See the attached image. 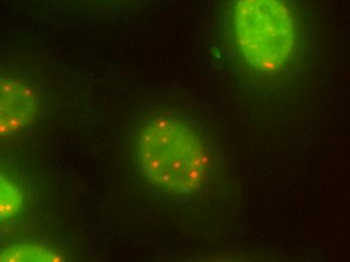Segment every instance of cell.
Instances as JSON below:
<instances>
[{
  "label": "cell",
  "mask_w": 350,
  "mask_h": 262,
  "mask_svg": "<svg viewBox=\"0 0 350 262\" xmlns=\"http://www.w3.org/2000/svg\"><path fill=\"white\" fill-rule=\"evenodd\" d=\"M136 153L147 180L166 193H193L210 174L208 140L180 115L159 113L145 120L138 131Z\"/></svg>",
  "instance_id": "1"
},
{
  "label": "cell",
  "mask_w": 350,
  "mask_h": 262,
  "mask_svg": "<svg viewBox=\"0 0 350 262\" xmlns=\"http://www.w3.org/2000/svg\"><path fill=\"white\" fill-rule=\"evenodd\" d=\"M226 18L236 48L252 69L274 74L291 64L297 21L288 0H228Z\"/></svg>",
  "instance_id": "2"
},
{
  "label": "cell",
  "mask_w": 350,
  "mask_h": 262,
  "mask_svg": "<svg viewBox=\"0 0 350 262\" xmlns=\"http://www.w3.org/2000/svg\"><path fill=\"white\" fill-rule=\"evenodd\" d=\"M38 110V96L27 81L2 76L0 125L1 133H12L29 125Z\"/></svg>",
  "instance_id": "3"
},
{
  "label": "cell",
  "mask_w": 350,
  "mask_h": 262,
  "mask_svg": "<svg viewBox=\"0 0 350 262\" xmlns=\"http://www.w3.org/2000/svg\"><path fill=\"white\" fill-rule=\"evenodd\" d=\"M62 257L52 250L31 244L10 245L2 251L1 261H61Z\"/></svg>",
  "instance_id": "4"
},
{
  "label": "cell",
  "mask_w": 350,
  "mask_h": 262,
  "mask_svg": "<svg viewBox=\"0 0 350 262\" xmlns=\"http://www.w3.org/2000/svg\"><path fill=\"white\" fill-rule=\"evenodd\" d=\"M1 182V195H0V213L1 219L8 218L18 212L21 207V199L18 187L6 180L0 179Z\"/></svg>",
  "instance_id": "5"
}]
</instances>
